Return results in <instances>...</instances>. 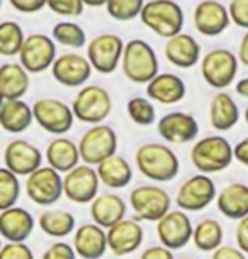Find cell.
<instances>
[{"mask_svg":"<svg viewBox=\"0 0 248 259\" xmlns=\"http://www.w3.org/2000/svg\"><path fill=\"white\" fill-rule=\"evenodd\" d=\"M136 168L145 178L152 182H172L177 178L181 169V161L173 149L162 143H147L139 146L134 154Z\"/></svg>","mask_w":248,"mask_h":259,"instance_id":"cell-1","label":"cell"},{"mask_svg":"<svg viewBox=\"0 0 248 259\" xmlns=\"http://www.w3.org/2000/svg\"><path fill=\"white\" fill-rule=\"evenodd\" d=\"M121 66L129 81L147 85L152 78L158 75L157 53L143 39H131L124 45Z\"/></svg>","mask_w":248,"mask_h":259,"instance_id":"cell-2","label":"cell"},{"mask_svg":"<svg viewBox=\"0 0 248 259\" xmlns=\"http://www.w3.org/2000/svg\"><path fill=\"white\" fill-rule=\"evenodd\" d=\"M141 22L160 37H172L182 32L184 11L173 0H150L139 12Z\"/></svg>","mask_w":248,"mask_h":259,"instance_id":"cell-3","label":"cell"},{"mask_svg":"<svg viewBox=\"0 0 248 259\" xmlns=\"http://www.w3.org/2000/svg\"><path fill=\"white\" fill-rule=\"evenodd\" d=\"M191 161L204 175L220 173L233 163V146L223 136H207L192 146Z\"/></svg>","mask_w":248,"mask_h":259,"instance_id":"cell-4","label":"cell"},{"mask_svg":"<svg viewBox=\"0 0 248 259\" xmlns=\"http://www.w3.org/2000/svg\"><path fill=\"white\" fill-rule=\"evenodd\" d=\"M75 119L85 124H102L113 112V99L105 89L99 85H87L77 94L72 104Z\"/></svg>","mask_w":248,"mask_h":259,"instance_id":"cell-5","label":"cell"},{"mask_svg":"<svg viewBox=\"0 0 248 259\" xmlns=\"http://www.w3.org/2000/svg\"><path fill=\"white\" fill-rule=\"evenodd\" d=\"M79 153L80 159L85 164L97 166L109 156L118 151V134L111 125L94 124V127L87 129L80 138Z\"/></svg>","mask_w":248,"mask_h":259,"instance_id":"cell-6","label":"cell"},{"mask_svg":"<svg viewBox=\"0 0 248 259\" xmlns=\"http://www.w3.org/2000/svg\"><path fill=\"white\" fill-rule=\"evenodd\" d=\"M172 198L167 190L155 185H141L129 193V207L136 221L157 222L170 210Z\"/></svg>","mask_w":248,"mask_h":259,"instance_id":"cell-7","label":"cell"},{"mask_svg":"<svg viewBox=\"0 0 248 259\" xmlns=\"http://www.w3.org/2000/svg\"><path fill=\"white\" fill-rule=\"evenodd\" d=\"M238 65L240 61L235 53L220 48V50L209 51L201 60V75L209 87L216 90H225L235 81Z\"/></svg>","mask_w":248,"mask_h":259,"instance_id":"cell-8","label":"cell"},{"mask_svg":"<svg viewBox=\"0 0 248 259\" xmlns=\"http://www.w3.org/2000/svg\"><path fill=\"white\" fill-rule=\"evenodd\" d=\"M124 41L118 34L104 32L95 36L87 46V60H89L92 70L111 75L119 66L123 58Z\"/></svg>","mask_w":248,"mask_h":259,"instance_id":"cell-9","label":"cell"},{"mask_svg":"<svg viewBox=\"0 0 248 259\" xmlns=\"http://www.w3.org/2000/svg\"><path fill=\"white\" fill-rule=\"evenodd\" d=\"M26 193L31 202L41 207H50L63 197L61 173L51 166H40L26 180Z\"/></svg>","mask_w":248,"mask_h":259,"instance_id":"cell-10","label":"cell"},{"mask_svg":"<svg viewBox=\"0 0 248 259\" xmlns=\"http://www.w3.org/2000/svg\"><path fill=\"white\" fill-rule=\"evenodd\" d=\"M32 117L43 131L50 134L61 136L74 125L72 107L58 99H40L32 105Z\"/></svg>","mask_w":248,"mask_h":259,"instance_id":"cell-11","label":"cell"},{"mask_svg":"<svg viewBox=\"0 0 248 259\" xmlns=\"http://www.w3.org/2000/svg\"><path fill=\"white\" fill-rule=\"evenodd\" d=\"M216 195V185L209 178V175L199 173L187 178L181 185L177 197H175V203L184 212H201L211 205Z\"/></svg>","mask_w":248,"mask_h":259,"instance_id":"cell-12","label":"cell"},{"mask_svg":"<svg viewBox=\"0 0 248 259\" xmlns=\"http://www.w3.org/2000/svg\"><path fill=\"white\" fill-rule=\"evenodd\" d=\"M99 175L94 166L77 164L63 178V195L74 203H90L99 195Z\"/></svg>","mask_w":248,"mask_h":259,"instance_id":"cell-13","label":"cell"},{"mask_svg":"<svg viewBox=\"0 0 248 259\" xmlns=\"http://www.w3.org/2000/svg\"><path fill=\"white\" fill-rule=\"evenodd\" d=\"M17 56L19 63L26 68L27 73H43L51 68L56 58L55 41L53 37L40 32L26 36Z\"/></svg>","mask_w":248,"mask_h":259,"instance_id":"cell-14","label":"cell"},{"mask_svg":"<svg viewBox=\"0 0 248 259\" xmlns=\"http://www.w3.org/2000/svg\"><path fill=\"white\" fill-rule=\"evenodd\" d=\"M194 226L184 210H168L157 221V236L162 246L168 249H182L192 241Z\"/></svg>","mask_w":248,"mask_h":259,"instance_id":"cell-15","label":"cell"},{"mask_svg":"<svg viewBox=\"0 0 248 259\" xmlns=\"http://www.w3.org/2000/svg\"><path fill=\"white\" fill-rule=\"evenodd\" d=\"M51 75L60 85L75 89V87H84L92 76V66L85 56L77 53H65L55 58L51 65Z\"/></svg>","mask_w":248,"mask_h":259,"instance_id":"cell-16","label":"cell"},{"mask_svg":"<svg viewBox=\"0 0 248 259\" xmlns=\"http://www.w3.org/2000/svg\"><path fill=\"white\" fill-rule=\"evenodd\" d=\"M158 134L163 141L173 144H187L199 136V122L187 112H170L157 124Z\"/></svg>","mask_w":248,"mask_h":259,"instance_id":"cell-17","label":"cell"},{"mask_svg":"<svg viewBox=\"0 0 248 259\" xmlns=\"http://www.w3.org/2000/svg\"><path fill=\"white\" fill-rule=\"evenodd\" d=\"M4 163L17 177H27L43 164V153L40 148L24 139H16L7 144L4 151Z\"/></svg>","mask_w":248,"mask_h":259,"instance_id":"cell-18","label":"cell"},{"mask_svg":"<svg viewBox=\"0 0 248 259\" xmlns=\"http://www.w3.org/2000/svg\"><path fill=\"white\" fill-rule=\"evenodd\" d=\"M105 234H108V249H111L118 257L134 252L136 249H139L145 239L143 227L136 221H129L126 217L105 229Z\"/></svg>","mask_w":248,"mask_h":259,"instance_id":"cell-19","label":"cell"},{"mask_svg":"<svg viewBox=\"0 0 248 259\" xmlns=\"http://www.w3.org/2000/svg\"><path fill=\"white\" fill-rule=\"evenodd\" d=\"M228 9L218 0H202L194 11V26L202 36L216 37L230 27Z\"/></svg>","mask_w":248,"mask_h":259,"instance_id":"cell-20","label":"cell"},{"mask_svg":"<svg viewBox=\"0 0 248 259\" xmlns=\"http://www.w3.org/2000/svg\"><path fill=\"white\" fill-rule=\"evenodd\" d=\"M34 217L21 207H11L0 212V236L7 242H26L34 231Z\"/></svg>","mask_w":248,"mask_h":259,"instance_id":"cell-21","label":"cell"},{"mask_svg":"<svg viewBox=\"0 0 248 259\" xmlns=\"http://www.w3.org/2000/svg\"><path fill=\"white\" fill-rule=\"evenodd\" d=\"M74 249L84 259H100L108 251V234L97 224H84L74 234Z\"/></svg>","mask_w":248,"mask_h":259,"instance_id":"cell-22","label":"cell"},{"mask_svg":"<svg viewBox=\"0 0 248 259\" xmlns=\"http://www.w3.org/2000/svg\"><path fill=\"white\" fill-rule=\"evenodd\" d=\"M163 53L173 66L182 68V70L196 66L197 61L201 60V46L191 34L186 32H179L168 37Z\"/></svg>","mask_w":248,"mask_h":259,"instance_id":"cell-23","label":"cell"},{"mask_svg":"<svg viewBox=\"0 0 248 259\" xmlns=\"http://www.w3.org/2000/svg\"><path fill=\"white\" fill-rule=\"evenodd\" d=\"M187 87L181 76L173 73H158L147 83V95L150 100H155L163 105H173L184 100Z\"/></svg>","mask_w":248,"mask_h":259,"instance_id":"cell-24","label":"cell"},{"mask_svg":"<svg viewBox=\"0 0 248 259\" xmlns=\"http://www.w3.org/2000/svg\"><path fill=\"white\" fill-rule=\"evenodd\" d=\"M126 202L119 195L100 193L90 202V217L102 229H109L126 217Z\"/></svg>","mask_w":248,"mask_h":259,"instance_id":"cell-25","label":"cell"},{"mask_svg":"<svg viewBox=\"0 0 248 259\" xmlns=\"http://www.w3.org/2000/svg\"><path fill=\"white\" fill-rule=\"evenodd\" d=\"M218 210L231 219L240 221L248 215V185L245 183H230L216 195Z\"/></svg>","mask_w":248,"mask_h":259,"instance_id":"cell-26","label":"cell"},{"mask_svg":"<svg viewBox=\"0 0 248 259\" xmlns=\"http://www.w3.org/2000/svg\"><path fill=\"white\" fill-rule=\"evenodd\" d=\"M240 120V109L233 97L226 92H218L209 102V122L216 131H230Z\"/></svg>","mask_w":248,"mask_h":259,"instance_id":"cell-27","label":"cell"},{"mask_svg":"<svg viewBox=\"0 0 248 259\" xmlns=\"http://www.w3.org/2000/svg\"><path fill=\"white\" fill-rule=\"evenodd\" d=\"M29 73L21 63H4L0 66V94L4 100L22 99L29 90Z\"/></svg>","mask_w":248,"mask_h":259,"instance_id":"cell-28","label":"cell"},{"mask_svg":"<svg viewBox=\"0 0 248 259\" xmlns=\"http://www.w3.org/2000/svg\"><path fill=\"white\" fill-rule=\"evenodd\" d=\"M97 175L100 183H104L109 188H124L133 180V168L128 163V159L119 154H113L97 164Z\"/></svg>","mask_w":248,"mask_h":259,"instance_id":"cell-29","label":"cell"},{"mask_svg":"<svg viewBox=\"0 0 248 259\" xmlns=\"http://www.w3.org/2000/svg\"><path fill=\"white\" fill-rule=\"evenodd\" d=\"M46 161L48 166L56 169L58 173H68L72 168H75L80 163L79 146L72 139L56 138L53 139L46 148Z\"/></svg>","mask_w":248,"mask_h":259,"instance_id":"cell-30","label":"cell"},{"mask_svg":"<svg viewBox=\"0 0 248 259\" xmlns=\"http://www.w3.org/2000/svg\"><path fill=\"white\" fill-rule=\"evenodd\" d=\"M32 107L26 102L17 100H4L0 105V127L11 134L24 133L32 124Z\"/></svg>","mask_w":248,"mask_h":259,"instance_id":"cell-31","label":"cell"},{"mask_svg":"<svg viewBox=\"0 0 248 259\" xmlns=\"http://www.w3.org/2000/svg\"><path fill=\"white\" fill-rule=\"evenodd\" d=\"M38 224H40V229L46 236L61 239V237L70 236V234L74 232L77 221H75V215L72 212H68V210L50 208V210L41 212Z\"/></svg>","mask_w":248,"mask_h":259,"instance_id":"cell-32","label":"cell"},{"mask_svg":"<svg viewBox=\"0 0 248 259\" xmlns=\"http://www.w3.org/2000/svg\"><path fill=\"white\" fill-rule=\"evenodd\" d=\"M223 237H225L223 226L218 221H215V219L201 221L192 231L194 246L202 252H209L218 249L223 244Z\"/></svg>","mask_w":248,"mask_h":259,"instance_id":"cell-33","label":"cell"},{"mask_svg":"<svg viewBox=\"0 0 248 259\" xmlns=\"http://www.w3.org/2000/svg\"><path fill=\"white\" fill-rule=\"evenodd\" d=\"M51 36H53V41L58 42V45L74 48V50L84 48L87 42V36H85L84 29L77 22H70V21H61L55 24V27H53V31H51Z\"/></svg>","mask_w":248,"mask_h":259,"instance_id":"cell-34","label":"cell"},{"mask_svg":"<svg viewBox=\"0 0 248 259\" xmlns=\"http://www.w3.org/2000/svg\"><path fill=\"white\" fill-rule=\"evenodd\" d=\"M24 31L17 22H0V56H17L24 42Z\"/></svg>","mask_w":248,"mask_h":259,"instance_id":"cell-35","label":"cell"},{"mask_svg":"<svg viewBox=\"0 0 248 259\" xmlns=\"http://www.w3.org/2000/svg\"><path fill=\"white\" fill-rule=\"evenodd\" d=\"M19 195H21L19 177L11 169L0 168V212L14 207L19 200Z\"/></svg>","mask_w":248,"mask_h":259,"instance_id":"cell-36","label":"cell"},{"mask_svg":"<svg viewBox=\"0 0 248 259\" xmlns=\"http://www.w3.org/2000/svg\"><path fill=\"white\" fill-rule=\"evenodd\" d=\"M145 6V0H108L105 9L114 21L128 22L139 17L141 9Z\"/></svg>","mask_w":248,"mask_h":259,"instance_id":"cell-37","label":"cell"},{"mask_svg":"<svg viewBox=\"0 0 248 259\" xmlns=\"http://www.w3.org/2000/svg\"><path fill=\"white\" fill-rule=\"evenodd\" d=\"M128 115L134 124L147 127L155 124L157 112H155V107L148 99H145V97H133L128 102Z\"/></svg>","mask_w":248,"mask_h":259,"instance_id":"cell-38","label":"cell"},{"mask_svg":"<svg viewBox=\"0 0 248 259\" xmlns=\"http://www.w3.org/2000/svg\"><path fill=\"white\" fill-rule=\"evenodd\" d=\"M46 7L63 17H79L85 9L82 0H48Z\"/></svg>","mask_w":248,"mask_h":259,"instance_id":"cell-39","label":"cell"},{"mask_svg":"<svg viewBox=\"0 0 248 259\" xmlns=\"http://www.w3.org/2000/svg\"><path fill=\"white\" fill-rule=\"evenodd\" d=\"M0 259H34V254L26 242H7L0 247Z\"/></svg>","mask_w":248,"mask_h":259,"instance_id":"cell-40","label":"cell"},{"mask_svg":"<svg viewBox=\"0 0 248 259\" xmlns=\"http://www.w3.org/2000/svg\"><path fill=\"white\" fill-rule=\"evenodd\" d=\"M230 21L238 27L248 29V0H231L228 6Z\"/></svg>","mask_w":248,"mask_h":259,"instance_id":"cell-41","label":"cell"},{"mask_svg":"<svg viewBox=\"0 0 248 259\" xmlns=\"http://www.w3.org/2000/svg\"><path fill=\"white\" fill-rule=\"evenodd\" d=\"M43 259H77V252L74 246L66 242H55L46 249Z\"/></svg>","mask_w":248,"mask_h":259,"instance_id":"cell-42","label":"cell"},{"mask_svg":"<svg viewBox=\"0 0 248 259\" xmlns=\"http://www.w3.org/2000/svg\"><path fill=\"white\" fill-rule=\"evenodd\" d=\"M46 2L48 0H11V6L16 9L17 12L34 14V12H40L41 9H45Z\"/></svg>","mask_w":248,"mask_h":259,"instance_id":"cell-43","label":"cell"},{"mask_svg":"<svg viewBox=\"0 0 248 259\" xmlns=\"http://www.w3.org/2000/svg\"><path fill=\"white\" fill-rule=\"evenodd\" d=\"M235 237H236L238 249H241L243 252L248 254V215H245V217L238 221Z\"/></svg>","mask_w":248,"mask_h":259,"instance_id":"cell-44","label":"cell"},{"mask_svg":"<svg viewBox=\"0 0 248 259\" xmlns=\"http://www.w3.org/2000/svg\"><path fill=\"white\" fill-rule=\"evenodd\" d=\"M211 259H246V254L241 249L231 247V246H221L212 251Z\"/></svg>","mask_w":248,"mask_h":259,"instance_id":"cell-45","label":"cell"},{"mask_svg":"<svg viewBox=\"0 0 248 259\" xmlns=\"http://www.w3.org/2000/svg\"><path fill=\"white\" fill-rule=\"evenodd\" d=\"M139 259H175L172 249L165 246H152L141 252Z\"/></svg>","mask_w":248,"mask_h":259,"instance_id":"cell-46","label":"cell"},{"mask_svg":"<svg viewBox=\"0 0 248 259\" xmlns=\"http://www.w3.org/2000/svg\"><path fill=\"white\" fill-rule=\"evenodd\" d=\"M233 159L248 168V138L241 139L235 148H233Z\"/></svg>","mask_w":248,"mask_h":259,"instance_id":"cell-47","label":"cell"},{"mask_svg":"<svg viewBox=\"0 0 248 259\" xmlns=\"http://www.w3.org/2000/svg\"><path fill=\"white\" fill-rule=\"evenodd\" d=\"M238 61L243 63L245 66H248V32H245V36H243L240 41V48H238Z\"/></svg>","mask_w":248,"mask_h":259,"instance_id":"cell-48","label":"cell"},{"mask_svg":"<svg viewBox=\"0 0 248 259\" xmlns=\"http://www.w3.org/2000/svg\"><path fill=\"white\" fill-rule=\"evenodd\" d=\"M235 90H236L238 95L243 97V99H248V76L241 78V80L236 83Z\"/></svg>","mask_w":248,"mask_h":259,"instance_id":"cell-49","label":"cell"},{"mask_svg":"<svg viewBox=\"0 0 248 259\" xmlns=\"http://www.w3.org/2000/svg\"><path fill=\"white\" fill-rule=\"evenodd\" d=\"M82 2H84V6L87 7H102V6H105L108 0H82Z\"/></svg>","mask_w":248,"mask_h":259,"instance_id":"cell-50","label":"cell"},{"mask_svg":"<svg viewBox=\"0 0 248 259\" xmlns=\"http://www.w3.org/2000/svg\"><path fill=\"white\" fill-rule=\"evenodd\" d=\"M243 115H245V120H246V124H248V107L245 109V114H243Z\"/></svg>","mask_w":248,"mask_h":259,"instance_id":"cell-51","label":"cell"},{"mask_svg":"<svg viewBox=\"0 0 248 259\" xmlns=\"http://www.w3.org/2000/svg\"><path fill=\"white\" fill-rule=\"evenodd\" d=\"M4 104V97H2V94H0V105Z\"/></svg>","mask_w":248,"mask_h":259,"instance_id":"cell-52","label":"cell"},{"mask_svg":"<svg viewBox=\"0 0 248 259\" xmlns=\"http://www.w3.org/2000/svg\"><path fill=\"white\" fill-rule=\"evenodd\" d=\"M181 259H192V257H181Z\"/></svg>","mask_w":248,"mask_h":259,"instance_id":"cell-53","label":"cell"},{"mask_svg":"<svg viewBox=\"0 0 248 259\" xmlns=\"http://www.w3.org/2000/svg\"><path fill=\"white\" fill-rule=\"evenodd\" d=\"M0 247H2V239H0Z\"/></svg>","mask_w":248,"mask_h":259,"instance_id":"cell-54","label":"cell"},{"mask_svg":"<svg viewBox=\"0 0 248 259\" xmlns=\"http://www.w3.org/2000/svg\"><path fill=\"white\" fill-rule=\"evenodd\" d=\"M0 7H2V0H0Z\"/></svg>","mask_w":248,"mask_h":259,"instance_id":"cell-55","label":"cell"}]
</instances>
